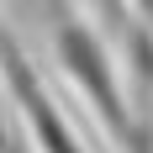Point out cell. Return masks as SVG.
I'll return each instance as SVG.
<instances>
[{"label":"cell","instance_id":"4","mask_svg":"<svg viewBox=\"0 0 153 153\" xmlns=\"http://www.w3.org/2000/svg\"><path fill=\"white\" fill-rule=\"evenodd\" d=\"M0 153H37L32 137H27V127H21V132L11 127V111H5V106H0Z\"/></svg>","mask_w":153,"mask_h":153},{"label":"cell","instance_id":"2","mask_svg":"<svg viewBox=\"0 0 153 153\" xmlns=\"http://www.w3.org/2000/svg\"><path fill=\"white\" fill-rule=\"evenodd\" d=\"M0 85H5L11 111L21 116V127H27V137H32L37 153H90L79 143V132L69 127V116H63V106L53 100L42 69L32 63V53L21 48V37L11 32L5 16H0Z\"/></svg>","mask_w":153,"mask_h":153},{"label":"cell","instance_id":"1","mask_svg":"<svg viewBox=\"0 0 153 153\" xmlns=\"http://www.w3.org/2000/svg\"><path fill=\"white\" fill-rule=\"evenodd\" d=\"M32 5H37L42 21H48V42H53L58 69L69 74V85L85 95L90 116L100 122L106 143L116 148L122 132L132 127V100H127V90H122V63H116L111 42L79 16L74 0H32Z\"/></svg>","mask_w":153,"mask_h":153},{"label":"cell","instance_id":"3","mask_svg":"<svg viewBox=\"0 0 153 153\" xmlns=\"http://www.w3.org/2000/svg\"><path fill=\"white\" fill-rule=\"evenodd\" d=\"M116 153H153V106H132V127L122 132Z\"/></svg>","mask_w":153,"mask_h":153},{"label":"cell","instance_id":"5","mask_svg":"<svg viewBox=\"0 0 153 153\" xmlns=\"http://www.w3.org/2000/svg\"><path fill=\"white\" fill-rule=\"evenodd\" d=\"M132 11H137L143 21H153V0H132Z\"/></svg>","mask_w":153,"mask_h":153}]
</instances>
